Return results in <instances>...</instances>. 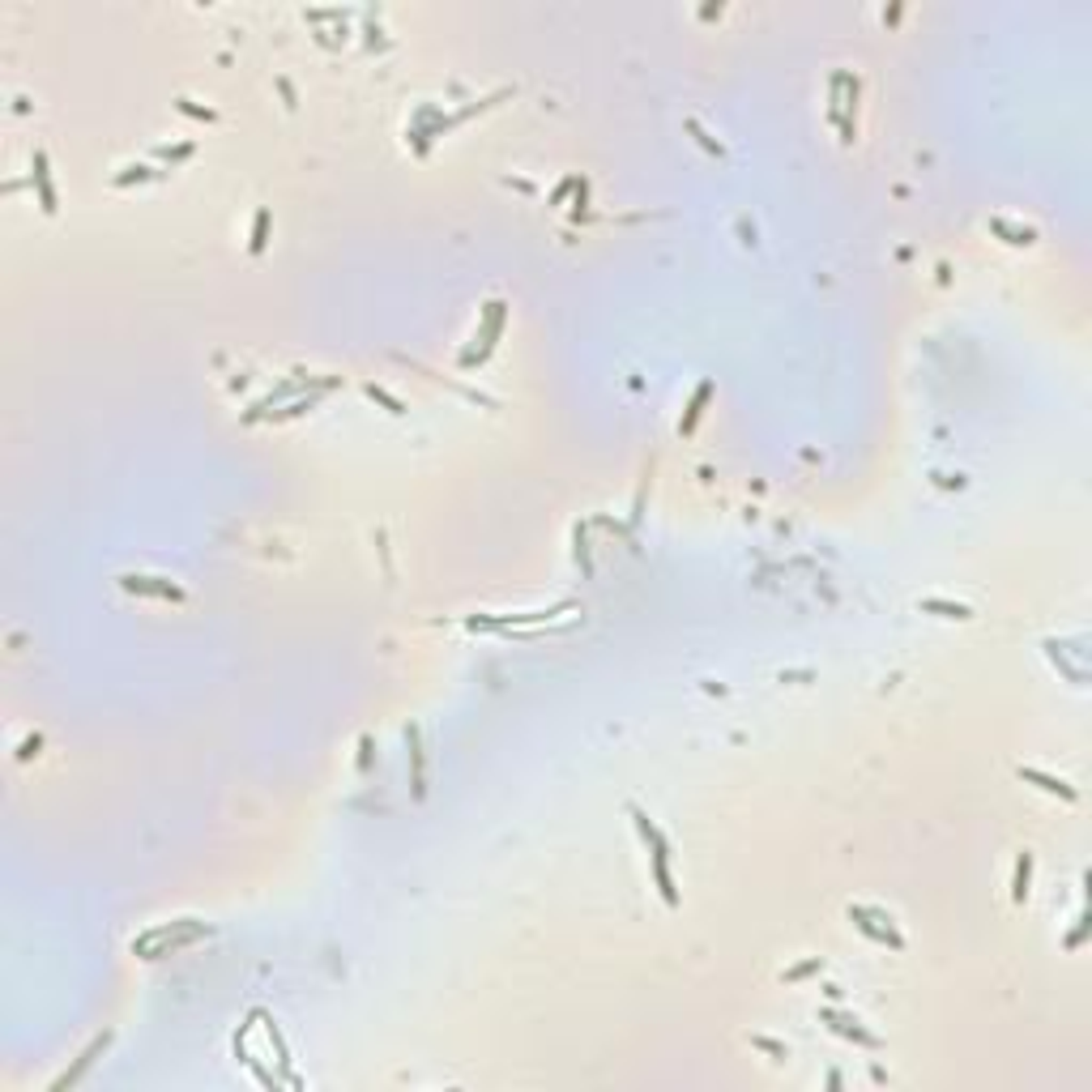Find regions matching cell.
Here are the masks:
<instances>
[{
  "label": "cell",
  "instance_id": "obj_17",
  "mask_svg": "<svg viewBox=\"0 0 1092 1092\" xmlns=\"http://www.w3.org/2000/svg\"><path fill=\"white\" fill-rule=\"evenodd\" d=\"M819 969H824V960H819V956H811V960H803V964L785 969V973H781V981H785V986H794V981H807V977H815Z\"/></svg>",
  "mask_w": 1092,
  "mask_h": 1092
},
{
  "label": "cell",
  "instance_id": "obj_13",
  "mask_svg": "<svg viewBox=\"0 0 1092 1092\" xmlns=\"http://www.w3.org/2000/svg\"><path fill=\"white\" fill-rule=\"evenodd\" d=\"M990 231L1003 235V243H1015V248H1029L1037 239L1033 227H1015V223H1007V218H990Z\"/></svg>",
  "mask_w": 1092,
  "mask_h": 1092
},
{
  "label": "cell",
  "instance_id": "obj_1",
  "mask_svg": "<svg viewBox=\"0 0 1092 1092\" xmlns=\"http://www.w3.org/2000/svg\"><path fill=\"white\" fill-rule=\"evenodd\" d=\"M628 815H632V824H636V832H640V841L649 845V862H653V884H658V892H662V900H666V909H679V888H674V875H670V841H666V832L653 824L636 803H628Z\"/></svg>",
  "mask_w": 1092,
  "mask_h": 1092
},
{
  "label": "cell",
  "instance_id": "obj_3",
  "mask_svg": "<svg viewBox=\"0 0 1092 1092\" xmlns=\"http://www.w3.org/2000/svg\"><path fill=\"white\" fill-rule=\"evenodd\" d=\"M120 585L128 589V594H145V598H163V602H184V589L179 585H171V580H163V576H120Z\"/></svg>",
  "mask_w": 1092,
  "mask_h": 1092
},
{
  "label": "cell",
  "instance_id": "obj_18",
  "mask_svg": "<svg viewBox=\"0 0 1092 1092\" xmlns=\"http://www.w3.org/2000/svg\"><path fill=\"white\" fill-rule=\"evenodd\" d=\"M368 397H372V402H380V406H384V410H388V414H406V406H402V402H397V397H393V393H388V388H380V384H376V380H372V384H368Z\"/></svg>",
  "mask_w": 1092,
  "mask_h": 1092
},
{
  "label": "cell",
  "instance_id": "obj_20",
  "mask_svg": "<svg viewBox=\"0 0 1092 1092\" xmlns=\"http://www.w3.org/2000/svg\"><path fill=\"white\" fill-rule=\"evenodd\" d=\"M175 107H179L184 116H197V120H218V112H213V107H197L193 98H175Z\"/></svg>",
  "mask_w": 1092,
  "mask_h": 1092
},
{
  "label": "cell",
  "instance_id": "obj_10",
  "mask_svg": "<svg viewBox=\"0 0 1092 1092\" xmlns=\"http://www.w3.org/2000/svg\"><path fill=\"white\" fill-rule=\"evenodd\" d=\"M1029 888H1033V854L1024 849L1020 858H1015V870H1011V900L1024 904V900H1029Z\"/></svg>",
  "mask_w": 1092,
  "mask_h": 1092
},
{
  "label": "cell",
  "instance_id": "obj_21",
  "mask_svg": "<svg viewBox=\"0 0 1092 1092\" xmlns=\"http://www.w3.org/2000/svg\"><path fill=\"white\" fill-rule=\"evenodd\" d=\"M150 175H154V167H128V171H120L112 179V188H124V184H133V179H150Z\"/></svg>",
  "mask_w": 1092,
  "mask_h": 1092
},
{
  "label": "cell",
  "instance_id": "obj_19",
  "mask_svg": "<svg viewBox=\"0 0 1092 1092\" xmlns=\"http://www.w3.org/2000/svg\"><path fill=\"white\" fill-rule=\"evenodd\" d=\"M751 1045L764 1049V1054H773V1059H789V1045H785V1041H773V1037H759V1033H755Z\"/></svg>",
  "mask_w": 1092,
  "mask_h": 1092
},
{
  "label": "cell",
  "instance_id": "obj_22",
  "mask_svg": "<svg viewBox=\"0 0 1092 1092\" xmlns=\"http://www.w3.org/2000/svg\"><path fill=\"white\" fill-rule=\"evenodd\" d=\"M188 154H193V145H175V150H171V145H163V150H158L163 163H179V158H188Z\"/></svg>",
  "mask_w": 1092,
  "mask_h": 1092
},
{
  "label": "cell",
  "instance_id": "obj_9",
  "mask_svg": "<svg viewBox=\"0 0 1092 1092\" xmlns=\"http://www.w3.org/2000/svg\"><path fill=\"white\" fill-rule=\"evenodd\" d=\"M107 1045H112V1033H103V1037H94V1041H90V1045L82 1049V1059H78V1067H68V1071H64V1075H60V1079H56L52 1088H64V1084H73V1079H82V1071H86V1067H90V1063L98 1059V1054H103Z\"/></svg>",
  "mask_w": 1092,
  "mask_h": 1092
},
{
  "label": "cell",
  "instance_id": "obj_15",
  "mask_svg": "<svg viewBox=\"0 0 1092 1092\" xmlns=\"http://www.w3.org/2000/svg\"><path fill=\"white\" fill-rule=\"evenodd\" d=\"M683 128H687L691 137H696V141L704 145V150H709V154H717V158L725 154V145H721V141H717V137H713V133H709V128H704V124H700L696 116H687V120H683Z\"/></svg>",
  "mask_w": 1092,
  "mask_h": 1092
},
{
  "label": "cell",
  "instance_id": "obj_8",
  "mask_svg": "<svg viewBox=\"0 0 1092 1092\" xmlns=\"http://www.w3.org/2000/svg\"><path fill=\"white\" fill-rule=\"evenodd\" d=\"M483 320H487V329H483V350H478L474 358H469L465 368H474V363H483V358L495 350V338L503 333V299H491V303H487V312H483Z\"/></svg>",
  "mask_w": 1092,
  "mask_h": 1092
},
{
  "label": "cell",
  "instance_id": "obj_14",
  "mask_svg": "<svg viewBox=\"0 0 1092 1092\" xmlns=\"http://www.w3.org/2000/svg\"><path fill=\"white\" fill-rule=\"evenodd\" d=\"M709 397H713V384L704 380V384L696 388V397H691V406H687V418H683V427H679L683 435H691V431H696V423H700V414H704V402H709Z\"/></svg>",
  "mask_w": 1092,
  "mask_h": 1092
},
{
  "label": "cell",
  "instance_id": "obj_6",
  "mask_svg": "<svg viewBox=\"0 0 1092 1092\" xmlns=\"http://www.w3.org/2000/svg\"><path fill=\"white\" fill-rule=\"evenodd\" d=\"M30 179H34V188H39V205H43V213H56V184H52L48 150H34V158H30Z\"/></svg>",
  "mask_w": 1092,
  "mask_h": 1092
},
{
  "label": "cell",
  "instance_id": "obj_2",
  "mask_svg": "<svg viewBox=\"0 0 1092 1092\" xmlns=\"http://www.w3.org/2000/svg\"><path fill=\"white\" fill-rule=\"evenodd\" d=\"M849 922H854L870 943H884V948H892V952L904 948V934L896 930V922L884 914V909H875V904H849Z\"/></svg>",
  "mask_w": 1092,
  "mask_h": 1092
},
{
  "label": "cell",
  "instance_id": "obj_24",
  "mask_svg": "<svg viewBox=\"0 0 1092 1092\" xmlns=\"http://www.w3.org/2000/svg\"><path fill=\"white\" fill-rule=\"evenodd\" d=\"M576 184H580V175H568V179H564V184H559V188L551 193V201H564L568 193H576Z\"/></svg>",
  "mask_w": 1092,
  "mask_h": 1092
},
{
  "label": "cell",
  "instance_id": "obj_11",
  "mask_svg": "<svg viewBox=\"0 0 1092 1092\" xmlns=\"http://www.w3.org/2000/svg\"><path fill=\"white\" fill-rule=\"evenodd\" d=\"M338 380H342V376H329V380H320V388H316V393H308V397H299V402H290L286 410H278V414H273V423H286V418H299V414H308V410H312V406H316L320 397L329 393V388H333Z\"/></svg>",
  "mask_w": 1092,
  "mask_h": 1092
},
{
  "label": "cell",
  "instance_id": "obj_25",
  "mask_svg": "<svg viewBox=\"0 0 1092 1092\" xmlns=\"http://www.w3.org/2000/svg\"><path fill=\"white\" fill-rule=\"evenodd\" d=\"M278 86H282V98H286V107H295V90H290V82H286V78H282V82H278Z\"/></svg>",
  "mask_w": 1092,
  "mask_h": 1092
},
{
  "label": "cell",
  "instance_id": "obj_12",
  "mask_svg": "<svg viewBox=\"0 0 1092 1092\" xmlns=\"http://www.w3.org/2000/svg\"><path fill=\"white\" fill-rule=\"evenodd\" d=\"M918 606H922L926 614H939V619H973V606L952 602V598H922Z\"/></svg>",
  "mask_w": 1092,
  "mask_h": 1092
},
{
  "label": "cell",
  "instance_id": "obj_5",
  "mask_svg": "<svg viewBox=\"0 0 1092 1092\" xmlns=\"http://www.w3.org/2000/svg\"><path fill=\"white\" fill-rule=\"evenodd\" d=\"M1015 777H1020L1024 785H1037L1041 794H1054V798H1063V803H1075L1079 798V789L1071 785V781H1063V777H1054V773H1041V769H1015Z\"/></svg>",
  "mask_w": 1092,
  "mask_h": 1092
},
{
  "label": "cell",
  "instance_id": "obj_4",
  "mask_svg": "<svg viewBox=\"0 0 1092 1092\" xmlns=\"http://www.w3.org/2000/svg\"><path fill=\"white\" fill-rule=\"evenodd\" d=\"M819 1020H824V1024H832V1033H841V1037H849V1041L866 1045V1049H879V1037H875V1033H866V1029H858V1020H854V1015H845V1011H836V1007H819Z\"/></svg>",
  "mask_w": 1092,
  "mask_h": 1092
},
{
  "label": "cell",
  "instance_id": "obj_16",
  "mask_svg": "<svg viewBox=\"0 0 1092 1092\" xmlns=\"http://www.w3.org/2000/svg\"><path fill=\"white\" fill-rule=\"evenodd\" d=\"M265 243H269V209H257V218H252V239H248V248L261 257Z\"/></svg>",
  "mask_w": 1092,
  "mask_h": 1092
},
{
  "label": "cell",
  "instance_id": "obj_23",
  "mask_svg": "<svg viewBox=\"0 0 1092 1092\" xmlns=\"http://www.w3.org/2000/svg\"><path fill=\"white\" fill-rule=\"evenodd\" d=\"M1084 934H1088V918L1079 914V926H1075V930L1067 934V943H1063V948H1067V952H1075V948H1079V943H1084Z\"/></svg>",
  "mask_w": 1092,
  "mask_h": 1092
},
{
  "label": "cell",
  "instance_id": "obj_7",
  "mask_svg": "<svg viewBox=\"0 0 1092 1092\" xmlns=\"http://www.w3.org/2000/svg\"><path fill=\"white\" fill-rule=\"evenodd\" d=\"M406 747H410V785H414V798L423 803L427 798V751L418 739V725H406Z\"/></svg>",
  "mask_w": 1092,
  "mask_h": 1092
}]
</instances>
